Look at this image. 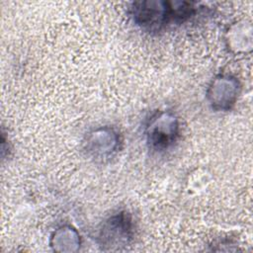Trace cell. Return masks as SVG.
Wrapping results in <instances>:
<instances>
[{
	"label": "cell",
	"mask_w": 253,
	"mask_h": 253,
	"mask_svg": "<svg viewBox=\"0 0 253 253\" xmlns=\"http://www.w3.org/2000/svg\"><path fill=\"white\" fill-rule=\"evenodd\" d=\"M239 80L227 73L218 74L211 81L207 90V100L215 112H227L235 105L240 94Z\"/></svg>",
	"instance_id": "obj_4"
},
{
	"label": "cell",
	"mask_w": 253,
	"mask_h": 253,
	"mask_svg": "<svg viewBox=\"0 0 253 253\" xmlns=\"http://www.w3.org/2000/svg\"><path fill=\"white\" fill-rule=\"evenodd\" d=\"M229 45L236 52H247L252 48L251 26L246 22L236 23L229 30Z\"/></svg>",
	"instance_id": "obj_7"
},
{
	"label": "cell",
	"mask_w": 253,
	"mask_h": 253,
	"mask_svg": "<svg viewBox=\"0 0 253 253\" xmlns=\"http://www.w3.org/2000/svg\"><path fill=\"white\" fill-rule=\"evenodd\" d=\"M128 12L135 26L144 32L157 33L172 23L170 1H135L131 3Z\"/></svg>",
	"instance_id": "obj_2"
},
{
	"label": "cell",
	"mask_w": 253,
	"mask_h": 253,
	"mask_svg": "<svg viewBox=\"0 0 253 253\" xmlns=\"http://www.w3.org/2000/svg\"><path fill=\"white\" fill-rule=\"evenodd\" d=\"M133 222L127 211H119L108 217L99 232L100 246L104 250H119L132 239Z\"/></svg>",
	"instance_id": "obj_3"
},
{
	"label": "cell",
	"mask_w": 253,
	"mask_h": 253,
	"mask_svg": "<svg viewBox=\"0 0 253 253\" xmlns=\"http://www.w3.org/2000/svg\"><path fill=\"white\" fill-rule=\"evenodd\" d=\"M50 246L54 251L73 252L80 246V235L77 230L70 225H62L51 234Z\"/></svg>",
	"instance_id": "obj_6"
},
{
	"label": "cell",
	"mask_w": 253,
	"mask_h": 253,
	"mask_svg": "<svg viewBox=\"0 0 253 253\" xmlns=\"http://www.w3.org/2000/svg\"><path fill=\"white\" fill-rule=\"evenodd\" d=\"M144 134L151 150H167L176 143L180 135L179 119L170 111H157L148 119Z\"/></svg>",
	"instance_id": "obj_1"
},
{
	"label": "cell",
	"mask_w": 253,
	"mask_h": 253,
	"mask_svg": "<svg viewBox=\"0 0 253 253\" xmlns=\"http://www.w3.org/2000/svg\"><path fill=\"white\" fill-rule=\"evenodd\" d=\"M121 139L120 134L111 126L94 128L85 137L84 149L96 159H106L117 152Z\"/></svg>",
	"instance_id": "obj_5"
}]
</instances>
